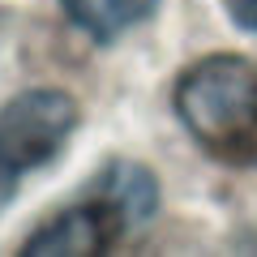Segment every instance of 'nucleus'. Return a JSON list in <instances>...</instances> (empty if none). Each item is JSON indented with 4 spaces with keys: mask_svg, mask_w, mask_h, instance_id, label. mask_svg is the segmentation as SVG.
<instances>
[{
    "mask_svg": "<svg viewBox=\"0 0 257 257\" xmlns=\"http://www.w3.org/2000/svg\"><path fill=\"white\" fill-rule=\"evenodd\" d=\"M159 210V180L150 167L133 159H111L90 180L86 197L47 219L22 244L26 257H103L120 244V236L138 231Z\"/></svg>",
    "mask_w": 257,
    "mask_h": 257,
    "instance_id": "obj_1",
    "label": "nucleus"
},
{
    "mask_svg": "<svg viewBox=\"0 0 257 257\" xmlns=\"http://www.w3.org/2000/svg\"><path fill=\"white\" fill-rule=\"evenodd\" d=\"M176 116L214 163L257 167V60L206 56L176 82Z\"/></svg>",
    "mask_w": 257,
    "mask_h": 257,
    "instance_id": "obj_2",
    "label": "nucleus"
},
{
    "mask_svg": "<svg viewBox=\"0 0 257 257\" xmlns=\"http://www.w3.org/2000/svg\"><path fill=\"white\" fill-rule=\"evenodd\" d=\"M77 128V103L73 94L35 86L13 94L0 107V163L13 176H30L47 167L64 150V142Z\"/></svg>",
    "mask_w": 257,
    "mask_h": 257,
    "instance_id": "obj_3",
    "label": "nucleus"
},
{
    "mask_svg": "<svg viewBox=\"0 0 257 257\" xmlns=\"http://www.w3.org/2000/svg\"><path fill=\"white\" fill-rule=\"evenodd\" d=\"M159 0H60L64 18L73 22L82 35H90L94 43H111L124 30L142 26L155 13Z\"/></svg>",
    "mask_w": 257,
    "mask_h": 257,
    "instance_id": "obj_4",
    "label": "nucleus"
},
{
    "mask_svg": "<svg viewBox=\"0 0 257 257\" xmlns=\"http://www.w3.org/2000/svg\"><path fill=\"white\" fill-rule=\"evenodd\" d=\"M227 13H231V22L240 30L257 35V0H227Z\"/></svg>",
    "mask_w": 257,
    "mask_h": 257,
    "instance_id": "obj_5",
    "label": "nucleus"
},
{
    "mask_svg": "<svg viewBox=\"0 0 257 257\" xmlns=\"http://www.w3.org/2000/svg\"><path fill=\"white\" fill-rule=\"evenodd\" d=\"M18 184H22V176H13L9 167L0 163V210H5V202H9L13 193H18Z\"/></svg>",
    "mask_w": 257,
    "mask_h": 257,
    "instance_id": "obj_6",
    "label": "nucleus"
}]
</instances>
